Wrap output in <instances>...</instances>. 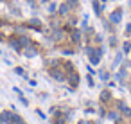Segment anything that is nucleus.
Wrapping results in <instances>:
<instances>
[{
	"mask_svg": "<svg viewBox=\"0 0 131 124\" xmlns=\"http://www.w3.org/2000/svg\"><path fill=\"white\" fill-rule=\"evenodd\" d=\"M126 33H127V34H131V24H129V25L126 27Z\"/></svg>",
	"mask_w": 131,
	"mask_h": 124,
	"instance_id": "19",
	"label": "nucleus"
},
{
	"mask_svg": "<svg viewBox=\"0 0 131 124\" xmlns=\"http://www.w3.org/2000/svg\"><path fill=\"white\" fill-rule=\"evenodd\" d=\"M72 40L77 43V42L81 40V33H79V31H72Z\"/></svg>",
	"mask_w": 131,
	"mask_h": 124,
	"instance_id": "9",
	"label": "nucleus"
},
{
	"mask_svg": "<svg viewBox=\"0 0 131 124\" xmlns=\"http://www.w3.org/2000/svg\"><path fill=\"white\" fill-rule=\"evenodd\" d=\"M68 11H70V6H67V4L59 6V15H67Z\"/></svg>",
	"mask_w": 131,
	"mask_h": 124,
	"instance_id": "7",
	"label": "nucleus"
},
{
	"mask_svg": "<svg viewBox=\"0 0 131 124\" xmlns=\"http://www.w3.org/2000/svg\"><path fill=\"white\" fill-rule=\"evenodd\" d=\"M79 124H86V122H84V120H83V122H79Z\"/></svg>",
	"mask_w": 131,
	"mask_h": 124,
	"instance_id": "20",
	"label": "nucleus"
},
{
	"mask_svg": "<svg viewBox=\"0 0 131 124\" xmlns=\"http://www.w3.org/2000/svg\"><path fill=\"white\" fill-rule=\"evenodd\" d=\"M0 38H2V36H0Z\"/></svg>",
	"mask_w": 131,
	"mask_h": 124,
	"instance_id": "22",
	"label": "nucleus"
},
{
	"mask_svg": "<svg viewBox=\"0 0 131 124\" xmlns=\"http://www.w3.org/2000/svg\"><path fill=\"white\" fill-rule=\"evenodd\" d=\"M111 99V94L108 92V90H104L102 94H101V101H110Z\"/></svg>",
	"mask_w": 131,
	"mask_h": 124,
	"instance_id": "8",
	"label": "nucleus"
},
{
	"mask_svg": "<svg viewBox=\"0 0 131 124\" xmlns=\"http://www.w3.org/2000/svg\"><path fill=\"white\" fill-rule=\"evenodd\" d=\"M86 54L90 58V63L92 65H97L101 61V56H102V49H93V47H88L86 49Z\"/></svg>",
	"mask_w": 131,
	"mask_h": 124,
	"instance_id": "1",
	"label": "nucleus"
},
{
	"mask_svg": "<svg viewBox=\"0 0 131 124\" xmlns=\"http://www.w3.org/2000/svg\"><path fill=\"white\" fill-rule=\"evenodd\" d=\"M36 54H38V50H36L34 47H27V49H25V56H27V58H34Z\"/></svg>",
	"mask_w": 131,
	"mask_h": 124,
	"instance_id": "4",
	"label": "nucleus"
},
{
	"mask_svg": "<svg viewBox=\"0 0 131 124\" xmlns=\"http://www.w3.org/2000/svg\"><path fill=\"white\" fill-rule=\"evenodd\" d=\"M29 25H32L36 31H41V24H40V20H36V18H32V20L29 22Z\"/></svg>",
	"mask_w": 131,
	"mask_h": 124,
	"instance_id": "5",
	"label": "nucleus"
},
{
	"mask_svg": "<svg viewBox=\"0 0 131 124\" xmlns=\"http://www.w3.org/2000/svg\"><path fill=\"white\" fill-rule=\"evenodd\" d=\"M15 72H16L18 76H24V74H25V72H24V68H20V67H16V70H15Z\"/></svg>",
	"mask_w": 131,
	"mask_h": 124,
	"instance_id": "15",
	"label": "nucleus"
},
{
	"mask_svg": "<svg viewBox=\"0 0 131 124\" xmlns=\"http://www.w3.org/2000/svg\"><path fill=\"white\" fill-rule=\"evenodd\" d=\"M120 16H122V13H120V11H113V13H111V16H110L111 24H118V22H120Z\"/></svg>",
	"mask_w": 131,
	"mask_h": 124,
	"instance_id": "3",
	"label": "nucleus"
},
{
	"mask_svg": "<svg viewBox=\"0 0 131 124\" xmlns=\"http://www.w3.org/2000/svg\"><path fill=\"white\" fill-rule=\"evenodd\" d=\"M54 124H65V120H61V119H56V120H54Z\"/></svg>",
	"mask_w": 131,
	"mask_h": 124,
	"instance_id": "18",
	"label": "nucleus"
},
{
	"mask_svg": "<svg viewBox=\"0 0 131 124\" xmlns=\"http://www.w3.org/2000/svg\"><path fill=\"white\" fill-rule=\"evenodd\" d=\"M61 38H63V33L56 31V33H54V40H61Z\"/></svg>",
	"mask_w": 131,
	"mask_h": 124,
	"instance_id": "12",
	"label": "nucleus"
},
{
	"mask_svg": "<svg viewBox=\"0 0 131 124\" xmlns=\"http://www.w3.org/2000/svg\"><path fill=\"white\" fill-rule=\"evenodd\" d=\"M120 61H122V54H117V58H115V63H113V65L117 67V65H118Z\"/></svg>",
	"mask_w": 131,
	"mask_h": 124,
	"instance_id": "13",
	"label": "nucleus"
},
{
	"mask_svg": "<svg viewBox=\"0 0 131 124\" xmlns=\"http://www.w3.org/2000/svg\"><path fill=\"white\" fill-rule=\"evenodd\" d=\"M101 79L106 81V79H108V74H106V72H101Z\"/></svg>",
	"mask_w": 131,
	"mask_h": 124,
	"instance_id": "17",
	"label": "nucleus"
},
{
	"mask_svg": "<svg viewBox=\"0 0 131 124\" xmlns=\"http://www.w3.org/2000/svg\"><path fill=\"white\" fill-rule=\"evenodd\" d=\"M93 9H95V13H97V15H101V7H99V2H93Z\"/></svg>",
	"mask_w": 131,
	"mask_h": 124,
	"instance_id": "11",
	"label": "nucleus"
},
{
	"mask_svg": "<svg viewBox=\"0 0 131 124\" xmlns=\"http://www.w3.org/2000/svg\"><path fill=\"white\" fill-rule=\"evenodd\" d=\"M11 47H13L15 50H20V47H22V45H20V42H18V40H11Z\"/></svg>",
	"mask_w": 131,
	"mask_h": 124,
	"instance_id": "10",
	"label": "nucleus"
},
{
	"mask_svg": "<svg viewBox=\"0 0 131 124\" xmlns=\"http://www.w3.org/2000/svg\"><path fill=\"white\" fill-rule=\"evenodd\" d=\"M108 117H110V119H118V113H117V111H110Z\"/></svg>",
	"mask_w": 131,
	"mask_h": 124,
	"instance_id": "14",
	"label": "nucleus"
},
{
	"mask_svg": "<svg viewBox=\"0 0 131 124\" xmlns=\"http://www.w3.org/2000/svg\"><path fill=\"white\" fill-rule=\"evenodd\" d=\"M0 2H2V0H0Z\"/></svg>",
	"mask_w": 131,
	"mask_h": 124,
	"instance_id": "21",
	"label": "nucleus"
},
{
	"mask_svg": "<svg viewBox=\"0 0 131 124\" xmlns=\"http://www.w3.org/2000/svg\"><path fill=\"white\" fill-rule=\"evenodd\" d=\"M49 11L54 13V11H56V4H50V6H49Z\"/></svg>",
	"mask_w": 131,
	"mask_h": 124,
	"instance_id": "16",
	"label": "nucleus"
},
{
	"mask_svg": "<svg viewBox=\"0 0 131 124\" xmlns=\"http://www.w3.org/2000/svg\"><path fill=\"white\" fill-rule=\"evenodd\" d=\"M18 42H20V45H22V47H29V45H31V42H29V38H27V36L18 38Z\"/></svg>",
	"mask_w": 131,
	"mask_h": 124,
	"instance_id": "6",
	"label": "nucleus"
},
{
	"mask_svg": "<svg viewBox=\"0 0 131 124\" xmlns=\"http://www.w3.org/2000/svg\"><path fill=\"white\" fill-rule=\"evenodd\" d=\"M50 76L56 79V81H65L67 77H65V74L59 70V68H50Z\"/></svg>",
	"mask_w": 131,
	"mask_h": 124,
	"instance_id": "2",
	"label": "nucleus"
}]
</instances>
